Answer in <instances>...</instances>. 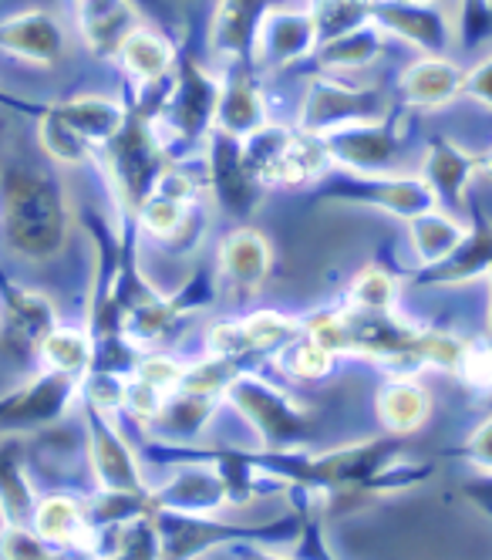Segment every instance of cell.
Instances as JSON below:
<instances>
[{
  "instance_id": "obj_1",
  "label": "cell",
  "mask_w": 492,
  "mask_h": 560,
  "mask_svg": "<svg viewBox=\"0 0 492 560\" xmlns=\"http://www.w3.org/2000/svg\"><path fill=\"white\" fill-rule=\"evenodd\" d=\"M65 186L37 163H8L0 173V240L21 260H51L68 240Z\"/></svg>"
},
{
  "instance_id": "obj_2",
  "label": "cell",
  "mask_w": 492,
  "mask_h": 560,
  "mask_svg": "<svg viewBox=\"0 0 492 560\" xmlns=\"http://www.w3.org/2000/svg\"><path fill=\"white\" fill-rule=\"evenodd\" d=\"M98 159L108 170V179L115 186V196L126 203L129 213H139V207L159 189L162 176L169 173L166 149L152 132V115L145 108H132L121 132L98 152Z\"/></svg>"
},
{
  "instance_id": "obj_3",
  "label": "cell",
  "mask_w": 492,
  "mask_h": 560,
  "mask_svg": "<svg viewBox=\"0 0 492 560\" xmlns=\"http://www.w3.org/2000/svg\"><path fill=\"white\" fill-rule=\"evenodd\" d=\"M223 398H230V406L257 429L267 453H294L314 432V416L307 406H301L297 398H291L283 388L250 372H243L226 388Z\"/></svg>"
},
{
  "instance_id": "obj_4",
  "label": "cell",
  "mask_w": 492,
  "mask_h": 560,
  "mask_svg": "<svg viewBox=\"0 0 492 560\" xmlns=\"http://www.w3.org/2000/svg\"><path fill=\"white\" fill-rule=\"evenodd\" d=\"M320 196L335 199V203L351 207H372L382 213H391L398 220H412L419 213H429L438 207L432 186L422 176H385V173H327L317 179Z\"/></svg>"
},
{
  "instance_id": "obj_5",
  "label": "cell",
  "mask_w": 492,
  "mask_h": 560,
  "mask_svg": "<svg viewBox=\"0 0 492 560\" xmlns=\"http://www.w3.org/2000/svg\"><path fill=\"white\" fill-rule=\"evenodd\" d=\"M405 118L408 108L395 105L388 115L372 118V122H351L335 132H324L320 142L331 166L348 173H388L405 149Z\"/></svg>"
},
{
  "instance_id": "obj_6",
  "label": "cell",
  "mask_w": 492,
  "mask_h": 560,
  "mask_svg": "<svg viewBox=\"0 0 492 560\" xmlns=\"http://www.w3.org/2000/svg\"><path fill=\"white\" fill-rule=\"evenodd\" d=\"M388 95L382 89H364V85H344L338 78H314L304 108H301V129L324 136L351 122H372V118L388 115Z\"/></svg>"
},
{
  "instance_id": "obj_7",
  "label": "cell",
  "mask_w": 492,
  "mask_h": 560,
  "mask_svg": "<svg viewBox=\"0 0 492 560\" xmlns=\"http://www.w3.org/2000/svg\"><path fill=\"white\" fill-rule=\"evenodd\" d=\"M81 398V378L48 372L0 398V435H31L58 422Z\"/></svg>"
},
{
  "instance_id": "obj_8",
  "label": "cell",
  "mask_w": 492,
  "mask_h": 560,
  "mask_svg": "<svg viewBox=\"0 0 492 560\" xmlns=\"http://www.w3.org/2000/svg\"><path fill=\"white\" fill-rule=\"evenodd\" d=\"M210 186L223 213L246 220L263 199L267 183L246 163L243 142L213 129L210 132Z\"/></svg>"
},
{
  "instance_id": "obj_9",
  "label": "cell",
  "mask_w": 492,
  "mask_h": 560,
  "mask_svg": "<svg viewBox=\"0 0 492 560\" xmlns=\"http://www.w3.org/2000/svg\"><path fill=\"white\" fill-rule=\"evenodd\" d=\"M375 24L435 58L448 55L456 42V27L448 24L438 0H375Z\"/></svg>"
},
{
  "instance_id": "obj_10",
  "label": "cell",
  "mask_w": 492,
  "mask_h": 560,
  "mask_svg": "<svg viewBox=\"0 0 492 560\" xmlns=\"http://www.w3.org/2000/svg\"><path fill=\"white\" fill-rule=\"evenodd\" d=\"M81 416H85V429H89V456H92L98 490L145 493L149 487L142 483L139 459L126 443V435H118V429L112 425V416L89 406L85 398H81Z\"/></svg>"
},
{
  "instance_id": "obj_11",
  "label": "cell",
  "mask_w": 492,
  "mask_h": 560,
  "mask_svg": "<svg viewBox=\"0 0 492 560\" xmlns=\"http://www.w3.org/2000/svg\"><path fill=\"white\" fill-rule=\"evenodd\" d=\"M472 210V226L466 233L462 244L448 254L442 264L422 267L412 284L419 288H453V284H469L476 277H489L492 270V217L476 203H469Z\"/></svg>"
},
{
  "instance_id": "obj_12",
  "label": "cell",
  "mask_w": 492,
  "mask_h": 560,
  "mask_svg": "<svg viewBox=\"0 0 492 560\" xmlns=\"http://www.w3.org/2000/svg\"><path fill=\"white\" fill-rule=\"evenodd\" d=\"M301 325L283 317L277 311H260L243 317V322H226L210 331V348L220 358H233V362H257L263 351L283 348L291 338H297Z\"/></svg>"
},
{
  "instance_id": "obj_13",
  "label": "cell",
  "mask_w": 492,
  "mask_h": 560,
  "mask_svg": "<svg viewBox=\"0 0 492 560\" xmlns=\"http://www.w3.org/2000/svg\"><path fill=\"white\" fill-rule=\"evenodd\" d=\"M220 89L223 85H216V78L202 65H196L192 58L179 61V82L169 95L166 115L183 139H199L213 132L210 126L216 122Z\"/></svg>"
},
{
  "instance_id": "obj_14",
  "label": "cell",
  "mask_w": 492,
  "mask_h": 560,
  "mask_svg": "<svg viewBox=\"0 0 492 560\" xmlns=\"http://www.w3.org/2000/svg\"><path fill=\"white\" fill-rule=\"evenodd\" d=\"M482 173V159L466 152L445 136H432L425 159H422V179L432 186L438 207L462 210L469 207V183Z\"/></svg>"
},
{
  "instance_id": "obj_15",
  "label": "cell",
  "mask_w": 492,
  "mask_h": 560,
  "mask_svg": "<svg viewBox=\"0 0 492 560\" xmlns=\"http://www.w3.org/2000/svg\"><path fill=\"white\" fill-rule=\"evenodd\" d=\"M277 4L273 0H216L210 48L223 61H250L260 45V27Z\"/></svg>"
},
{
  "instance_id": "obj_16",
  "label": "cell",
  "mask_w": 492,
  "mask_h": 560,
  "mask_svg": "<svg viewBox=\"0 0 492 560\" xmlns=\"http://www.w3.org/2000/svg\"><path fill=\"white\" fill-rule=\"evenodd\" d=\"M0 328H4V345L24 358V354H40V345L55 331V307L45 294H34L14 284L0 288Z\"/></svg>"
},
{
  "instance_id": "obj_17",
  "label": "cell",
  "mask_w": 492,
  "mask_h": 560,
  "mask_svg": "<svg viewBox=\"0 0 492 560\" xmlns=\"http://www.w3.org/2000/svg\"><path fill=\"white\" fill-rule=\"evenodd\" d=\"M267 126V102L257 85V74L250 61H233L226 71V82L220 89L216 105V129L246 142L254 132Z\"/></svg>"
},
{
  "instance_id": "obj_18",
  "label": "cell",
  "mask_w": 492,
  "mask_h": 560,
  "mask_svg": "<svg viewBox=\"0 0 492 560\" xmlns=\"http://www.w3.org/2000/svg\"><path fill=\"white\" fill-rule=\"evenodd\" d=\"M0 51L17 55L31 65H58L68 55V34L48 11H21L0 21Z\"/></svg>"
},
{
  "instance_id": "obj_19",
  "label": "cell",
  "mask_w": 492,
  "mask_h": 560,
  "mask_svg": "<svg viewBox=\"0 0 492 560\" xmlns=\"http://www.w3.org/2000/svg\"><path fill=\"white\" fill-rule=\"evenodd\" d=\"M462 82H466V71L453 61V58H435L425 55L419 61H412L401 78H398V92H401V105L405 108H445L453 105L456 98H462Z\"/></svg>"
},
{
  "instance_id": "obj_20",
  "label": "cell",
  "mask_w": 492,
  "mask_h": 560,
  "mask_svg": "<svg viewBox=\"0 0 492 560\" xmlns=\"http://www.w3.org/2000/svg\"><path fill=\"white\" fill-rule=\"evenodd\" d=\"M320 48V34L311 11L294 8H273L260 27L257 55L267 68H286Z\"/></svg>"
},
{
  "instance_id": "obj_21",
  "label": "cell",
  "mask_w": 492,
  "mask_h": 560,
  "mask_svg": "<svg viewBox=\"0 0 492 560\" xmlns=\"http://www.w3.org/2000/svg\"><path fill=\"white\" fill-rule=\"evenodd\" d=\"M155 497V510H173V513H216L230 503V490L226 479L220 476L216 466H186L179 469L166 487L152 490Z\"/></svg>"
},
{
  "instance_id": "obj_22",
  "label": "cell",
  "mask_w": 492,
  "mask_h": 560,
  "mask_svg": "<svg viewBox=\"0 0 492 560\" xmlns=\"http://www.w3.org/2000/svg\"><path fill=\"white\" fill-rule=\"evenodd\" d=\"M74 24L98 58H115L121 42L136 31L132 0H74Z\"/></svg>"
},
{
  "instance_id": "obj_23",
  "label": "cell",
  "mask_w": 492,
  "mask_h": 560,
  "mask_svg": "<svg viewBox=\"0 0 492 560\" xmlns=\"http://www.w3.org/2000/svg\"><path fill=\"white\" fill-rule=\"evenodd\" d=\"M220 273L233 294H254L270 273V244L250 226L233 230L220 247Z\"/></svg>"
},
{
  "instance_id": "obj_24",
  "label": "cell",
  "mask_w": 492,
  "mask_h": 560,
  "mask_svg": "<svg viewBox=\"0 0 492 560\" xmlns=\"http://www.w3.org/2000/svg\"><path fill=\"white\" fill-rule=\"evenodd\" d=\"M216 395H202V392H173L166 398V406L159 409V416L145 425L152 435L169 439L176 446H186L189 439L202 435V429L210 425V419L216 416Z\"/></svg>"
},
{
  "instance_id": "obj_25",
  "label": "cell",
  "mask_w": 492,
  "mask_h": 560,
  "mask_svg": "<svg viewBox=\"0 0 492 560\" xmlns=\"http://www.w3.org/2000/svg\"><path fill=\"white\" fill-rule=\"evenodd\" d=\"M65 122L85 139L95 152H102L118 132L126 126L129 112L121 108L118 102H108L102 95H78V98H68V102H58L51 105Z\"/></svg>"
},
{
  "instance_id": "obj_26",
  "label": "cell",
  "mask_w": 492,
  "mask_h": 560,
  "mask_svg": "<svg viewBox=\"0 0 492 560\" xmlns=\"http://www.w3.org/2000/svg\"><path fill=\"white\" fill-rule=\"evenodd\" d=\"M375 409H378V419L388 432L412 435L432 416V395L415 378H391L388 385L378 388Z\"/></svg>"
},
{
  "instance_id": "obj_27",
  "label": "cell",
  "mask_w": 492,
  "mask_h": 560,
  "mask_svg": "<svg viewBox=\"0 0 492 560\" xmlns=\"http://www.w3.org/2000/svg\"><path fill=\"white\" fill-rule=\"evenodd\" d=\"M31 527L45 537L51 547L58 550H71V547H92L95 534L89 527L85 516V503H78L71 497H48L45 503L34 506Z\"/></svg>"
},
{
  "instance_id": "obj_28",
  "label": "cell",
  "mask_w": 492,
  "mask_h": 560,
  "mask_svg": "<svg viewBox=\"0 0 492 560\" xmlns=\"http://www.w3.org/2000/svg\"><path fill=\"white\" fill-rule=\"evenodd\" d=\"M24 459V435L0 439V513H4V524H27L34 516V490L27 483Z\"/></svg>"
},
{
  "instance_id": "obj_29",
  "label": "cell",
  "mask_w": 492,
  "mask_h": 560,
  "mask_svg": "<svg viewBox=\"0 0 492 560\" xmlns=\"http://www.w3.org/2000/svg\"><path fill=\"white\" fill-rule=\"evenodd\" d=\"M466 233H469V226L456 213H445L438 207L408 220V236H412V250H415L422 267L442 264L462 244Z\"/></svg>"
},
{
  "instance_id": "obj_30",
  "label": "cell",
  "mask_w": 492,
  "mask_h": 560,
  "mask_svg": "<svg viewBox=\"0 0 492 560\" xmlns=\"http://www.w3.org/2000/svg\"><path fill=\"white\" fill-rule=\"evenodd\" d=\"M115 58L121 61L126 74L139 85H159L173 68L169 42L162 34H155V31H145V27H136L126 42H121Z\"/></svg>"
},
{
  "instance_id": "obj_31",
  "label": "cell",
  "mask_w": 492,
  "mask_h": 560,
  "mask_svg": "<svg viewBox=\"0 0 492 560\" xmlns=\"http://www.w3.org/2000/svg\"><path fill=\"white\" fill-rule=\"evenodd\" d=\"M385 51V31L378 24H364L335 42H324L317 48V65L324 71H361L375 65Z\"/></svg>"
},
{
  "instance_id": "obj_32",
  "label": "cell",
  "mask_w": 492,
  "mask_h": 560,
  "mask_svg": "<svg viewBox=\"0 0 492 560\" xmlns=\"http://www.w3.org/2000/svg\"><path fill=\"white\" fill-rule=\"evenodd\" d=\"M307 11L317 24L320 45L344 37L364 24H375V0H311Z\"/></svg>"
},
{
  "instance_id": "obj_33",
  "label": "cell",
  "mask_w": 492,
  "mask_h": 560,
  "mask_svg": "<svg viewBox=\"0 0 492 560\" xmlns=\"http://www.w3.org/2000/svg\"><path fill=\"white\" fill-rule=\"evenodd\" d=\"M40 358L51 372H65V375H89L92 358H95V345L89 331H74V328H55L45 345H40Z\"/></svg>"
},
{
  "instance_id": "obj_34",
  "label": "cell",
  "mask_w": 492,
  "mask_h": 560,
  "mask_svg": "<svg viewBox=\"0 0 492 560\" xmlns=\"http://www.w3.org/2000/svg\"><path fill=\"white\" fill-rule=\"evenodd\" d=\"M40 145H45V152L55 159V163H65V166H85L98 155L51 105L40 112Z\"/></svg>"
},
{
  "instance_id": "obj_35",
  "label": "cell",
  "mask_w": 492,
  "mask_h": 560,
  "mask_svg": "<svg viewBox=\"0 0 492 560\" xmlns=\"http://www.w3.org/2000/svg\"><path fill=\"white\" fill-rule=\"evenodd\" d=\"M335 358H338V354H331L324 345H317L314 338L297 335V338H291V341H286V345L280 348L277 365H280V372H286L291 378L317 382V378H324V375H331Z\"/></svg>"
},
{
  "instance_id": "obj_36",
  "label": "cell",
  "mask_w": 492,
  "mask_h": 560,
  "mask_svg": "<svg viewBox=\"0 0 492 560\" xmlns=\"http://www.w3.org/2000/svg\"><path fill=\"white\" fill-rule=\"evenodd\" d=\"M395 298H398V280L382 267L361 270L348 291V304L361 311H395Z\"/></svg>"
},
{
  "instance_id": "obj_37",
  "label": "cell",
  "mask_w": 492,
  "mask_h": 560,
  "mask_svg": "<svg viewBox=\"0 0 492 560\" xmlns=\"http://www.w3.org/2000/svg\"><path fill=\"white\" fill-rule=\"evenodd\" d=\"M0 560H65V553L27 524H4L0 527Z\"/></svg>"
},
{
  "instance_id": "obj_38",
  "label": "cell",
  "mask_w": 492,
  "mask_h": 560,
  "mask_svg": "<svg viewBox=\"0 0 492 560\" xmlns=\"http://www.w3.org/2000/svg\"><path fill=\"white\" fill-rule=\"evenodd\" d=\"M492 37V0H459L456 42L459 48L472 51Z\"/></svg>"
},
{
  "instance_id": "obj_39",
  "label": "cell",
  "mask_w": 492,
  "mask_h": 560,
  "mask_svg": "<svg viewBox=\"0 0 492 560\" xmlns=\"http://www.w3.org/2000/svg\"><path fill=\"white\" fill-rule=\"evenodd\" d=\"M456 378L472 392H492V338L489 341H466Z\"/></svg>"
},
{
  "instance_id": "obj_40",
  "label": "cell",
  "mask_w": 492,
  "mask_h": 560,
  "mask_svg": "<svg viewBox=\"0 0 492 560\" xmlns=\"http://www.w3.org/2000/svg\"><path fill=\"white\" fill-rule=\"evenodd\" d=\"M183 375H186V365H179L176 358H169V354H149V358H142L139 369L132 372V378L152 385L162 395L179 392L183 388Z\"/></svg>"
},
{
  "instance_id": "obj_41",
  "label": "cell",
  "mask_w": 492,
  "mask_h": 560,
  "mask_svg": "<svg viewBox=\"0 0 492 560\" xmlns=\"http://www.w3.org/2000/svg\"><path fill=\"white\" fill-rule=\"evenodd\" d=\"M459 456L462 459H469L476 469H482V472H492V412L469 432V439L462 443V450H459Z\"/></svg>"
},
{
  "instance_id": "obj_42",
  "label": "cell",
  "mask_w": 492,
  "mask_h": 560,
  "mask_svg": "<svg viewBox=\"0 0 492 560\" xmlns=\"http://www.w3.org/2000/svg\"><path fill=\"white\" fill-rule=\"evenodd\" d=\"M462 95L476 98L479 105H485L492 112V55H485L479 65H472L466 71V82H462Z\"/></svg>"
},
{
  "instance_id": "obj_43",
  "label": "cell",
  "mask_w": 492,
  "mask_h": 560,
  "mask_svg": "<svg viewBox=\"0 0 492 560\" xmlns=\"http://www.w3.org/2000/svg\"><path fill=\"white\" fill-rule=\"evenodd\" d=\"M462 497H466L479 513L492 516V472H482V469H479V476L466 479V483H462Z\"/></svg>"
},
{
  "instance_id": "obj_44",
  "label": "cell",
  "mask_w": 492,
  "mask_h": 560,
  "mask_svg": "<svg viewBox=\"0 0 492 560\" xmlns=\"http://www.w3.org/2000/svg\"><path fill=\"white\" fill-rule=\"evenodd\" d=\"M233 553H236V560H283V557L263 550V547L254 544V540H239V544H233Z\"/></svg>"
},
{
  "instance_id": "obj_45",
  "label": "cell",
  "mask_w": 492,
  "mask_h": 560,
  "mask_svg": "<svg viewBox=\"0 0 492 560\" xmlns=\"http://www.w3.org/2000/svg\"><path fill=\"white\" fill-rule=\"evenodd\" d=\"M132 4L149 11V14H155V18H166V0H132Z\"/></svg>"
},
{
  "instance_id": "obj_46",
  "label": "cell",
  "mask_w": 492,
  "mask_h": 560,
  "mask_svg": "<svg viewBox=\"0 0 492 560\" xmlns=\"http://www.w3.org/2000/svg\"><path fill=\"white\" fill-rule=\"evenodd\" d=\"M479 159H482V173L492 176V149L489 152H479Z\"/></svg>"
},
{
  "instance_id": "obj_47",
  "label": "cell",
  "mask_w": 492,
  "mask_h": 560,
  "mask_svg": "<svg viewBox=\"0 0 492 560\" xmlns=\"http://www.w3.org/2000/svg\"><path fill=\"white\" fill-rule=\"evenodd\" d=\"M489 288H492V270H489ZM489 338H492V304H489Z\"/></svg>"
},
{
  "instance_id": "obj_48",
  "label": "cell",
  "mask_w": 492,
  "mask_h": 560,
  "mask_svg": "<svg viewBox=\"0 0 492 560\" xmlns=\"http://www.w3.org/2000/svg\"><path fill=\"white\" fill-rule=\"evenodd\" d=\"M0 105H17V102H14L11 95H4V92H0Z\"/></svg>"
},
{
  "instance_id": "obj_49",
  "label": "cell",
  "mask_w": 492,
  "mask_h": 560,
  "mask_svg": "<svg viewBox=\"0 0 492 560\" xmlns=\"http://www.w3.org/2000/svg\"><path fill=\"white\" fill-rule=\"evenodd\" d=\"M98 560H115V557H98Z\"/></svg>"
}]
</instances>
